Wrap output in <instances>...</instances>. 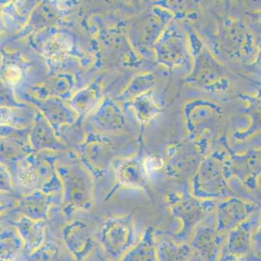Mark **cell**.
<instances>
[{
    "mask_svg": "<svg viewBox=\"0 0 261 261\" xmlns=\"http://www.w3.org/2000/svg\"><path fill=\"white\" fill-rule=\"evenodd\" d=\"M10 174L15 192L19 198L36 191L62 195V182L51 155L39 154L20 160Z\"/></svg>",
    "mask_w": 261,
    "mask_h": 261,
    "instance_id": "cell-1",
    "label": "cell"
},
{
    "mask_svg": "<svg viewBox=\"0 0 261 261\" xmlns=\"http://www.w3.org/2000/svg\"><path fill=\"white\" fill-rule=\"evenodd\" d=\"M58 174L62 182V212L71 219L77 212H87L92 207L93 185L89 177L74 166H60Z\"/></svg>",
    "mask_w": 261,
    "mask_h": 261,
    "instance_id": "cell-2",
    "label": "cell"
},
{
    "mask_svg": "<svg viewBox=\"0 0 261 261\" xmlns=\"http://www.w3.org/2000/svg\"><path fill=\"white\" fill-rule=\"evenodd\" d=\"M98 241L111 261H120L136 242L135 231L129 217L108 220L102 226Z\"/></svg>",
    "mask_w": 261,
    "mask_h": 261,
    "instance_id": "cell-3",
    "label": "cell"
},
{
    "mask_svg": "<svg viewBox=\"0 0 261 261\" xmlns=\"http://www.w3.org/2000/svg\"><path fill=\"white\" fill-rule=\"evenodd\" d=\"M62 239L67 251L76 261H82L92 251L94 239L84 221L74 220L62 230Z\"/></svg>",
    "mask_w": 261,
    "mask_h": 261,
    "instance_id": "cell-4",
    "label": "cell"
},
{
    "mask_svg": "<svg viewBox=\"0 0 261 261\" xmlns=\"http://www.w3.org/2000/svg\"><path fill=\"white\" fill-rule=\"evenodd\" d=\"M61 204L62 195L36 191L19 198L15 212L34 221H48L53 207Z\"/></svg>",
    "mask_w": 261,
    "mask_h": 261,
    "instance_id": "cell-5",
    "label": "cell"
},
{
    "mask_svg": "<svg viewBox=\"0 0 261 261\" xmlns=\"http://www.w3.org/2000/svg\"><path fill=\"white\" fill-rule=\"evenodd\" d=\"M30 151L25 131L0 126V160L19 162Z\"/></svg>",
    "mask_w": 261,
    "mask_h": 261,
    "instance_id": "cell-6",
    "label": "cell"
},
{
    "mask_svg": "<svg viewBox=\"0 0 261 261\" xmlns=\"http://www.w3.org/2000/svg\"><path fill=\"white\" fill-rule=\"evenodd\" d=\"M10 224L16 228L22 239L25 256L39 248L46 240L47 221L19 216Z\"/></svg>",
    "mask_w": 261,
    "mask_h": 261,
    "instance_id": "cell-7",
    "label": "cell"
},
{
    "mask_svg": "<svg viewBox=\"0 0 261 261\" xmlns=\"http://www.w3.org/2000/svg\"><path fill=\"white\" fill-rule=\"evenodd\" d=\"M222 243L223 238L216 229L200 227L195 232L191 247L203 261H218Z\"/></svg>",
    "mask_w": 261,
    "mask_h": 261,
    "instance_id": "cell-8",
    "label": "cell"
},
{
    "mask_svg": "<svg viewBox=\"0 0 261 261\" xmlns=\"http://www.w3.org/2000/svg\"><path fill=\"white\" fill-rule=\"evenodd\" d=\"M253 207L236 198L221 203L218 207V232H225L233 230L241 224L244 219L253 212Z\"/></svg>",
    "mask_w": 261,
    "mask_h": 261,
    "instance_id": "cell-9",
    "label": "cell"
},
{
    "mask_svg": "<svg viewBox=\"0 0 261 261\" xmlns=\"http://www.w3.org/2000/svg\"><path fill=\"white\" fill-rule=\"evenodd\" d=\"M155 248L158 261H191L194 251L191 246L167 238L155 240Z\"/></svg>",
    "mask_w": 261,
    "mask_h": 261,
    "instance_id": "cell-10",
    "label": "cell"
},
{
    "mask_svg": "<svg viewBox=\"0 0 261 261\" xmlns=\"http://www.w3.org/2000/svg\"><path fill=\"white\" fill-rule=\"evenodd\" d=\"M23 259V243L16 228L11 225L0 230V259Z\"/></svg>",
    "mask_w": 261,
    "mask_h": 261,
    "instance_id": "cell-11",
    "label": "cell"
},
{
    "mask_svg": "<svg viewBox=\"0 0 261 261\" xmlns=\"http://www.w3.org/2000/svg\"><path fill=\"white\" fill-rule=\"evenodd\" d=\"M250 241L251 224L250 222L242 223L230 232L227 241V253L241 258L250 252Z\"/></svg>",
    "mask_w": 261,
    "mask_h": 261,
    "instance_id": "cell-12",
    "label": "cell"
},
{
    "mask_svg": "<svg viewBox=\"0 0 261 261\" xmlns=\"http://www.w3.org/2000/svg\"><path fill=\"white\" fill-rule=\"evenodd\" d=\"M60 244L54 240H45L37 250L25 256V261H70Z\"/></svg>",
    "mask_w": 261,
    "mask_h": 261,
    "instance_id": "cell-13",
    "label": "cell"
},
{
    "mask_svg": "<svg viewBox=\"0 0 261 261\" xmlns=\"http://www.w3.org/2000/svg\"><path fill=\"white\" fill-rule=\"evenodd\" d=\"M120 261H158L152 230H148L143 241L129 250Z\"/></svg>",
    "mask_w": 261,
    "mask_h": 261,
    "instance_id": "cell-14",
    "label": "cell"
},
{
    "mask_svg": "<svg viewBox=\"0 0 261 261\" xmlns=\"http://www.w3.org/2000/svg\"><path fill=\"white\" fill-rule=\"evenodd\" d=\"M31 143L36 149L49 148L57 149L63 147L55 136L53 131L45 123H38L37 126L33 129L31 135Z\"/></svg>",
    "mask_w": 261,
    "mask_h": 261,
    "instance_id": "cell-15",
    "label": "cell"
},
{
    "mask_svg": "<svg viewBox=\"0 0 261 261\" xmlns=\"http://www.w3.org/2000/svg\"><path fill=\"white\" fill-rule=\"evenodd\" d=\"M19 197L12 194L0 193V224L5 221L11 214H16L15 212Z\"/></svg>",
    "mask_w": 261,
    "mask_h": 261,
    "instance_id": "cell-16",
    "label": "cell"
},
{
    "mask_svg": "<svg viewBox=\"0 0 261 261\" xmlns=\"http://www.w3.org/2000/svg\"><path fill=\"white\" fill-rule=\"evenodd\" d=\"M0 193L16 195L13 188L11 174L5 166L1 164H0Z\"/></svg>",
    "mask_w": 261,
    "mask_h": 261,
    "instance_id": "cell-17",
    "label": "cell"
},
{
    "mask_svg": "<svg viewBox=\"0 0 261 261\" xmlns=\"http://www.w3.org/2000/svg\"><path fill=\"white\" fill-rule=\"evenodd\" d=\"M218 261H244L241 257H237V256H232L226 252L225 254H223L221 257L219 258Z\"/></svg>",
    "mask_w": 261,
    "mask_h": 261,
    "instance_id": "cell-18",
    "label": "cell"
},
{
    "mask_svg": "<svg viewBox=\"0 0 261 261\" xmlns=\"http://www.w3.org/2000/svg\"><path fill=\"white\" fill-rule=\"evenodd\" d=\"M0 261H25V259H0Z\"/></svg>",
    "mask_w": 261,
    "mask_h": 261,
    "instance_id": "cell-19",
    "label": "cell"
}]
</instances>
